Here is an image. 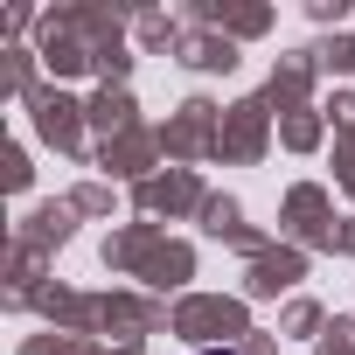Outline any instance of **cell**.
I'll return each instance as SVG.
<instances>
[{
    "label": "cell",
    "mask_w": 355,
    "mask_h": 355,
    "mask_svg": "<svg viewBox=\"0 0 355 355\" xmlns=\"http://www.w3.org/2000/svg\"><path fill=\"white\" fill-rule=\"evenodd\" d=\"M202 355H230V348H202Z\"/></svg>",
    "instance_id": "cell-1"
}]
</instances>
